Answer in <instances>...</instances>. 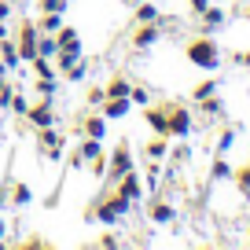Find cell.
Wrapping results in <instances>:
<instances>
[{
	"mask_svg": "<svg viewBox=\"0 0 250 250\" xmlns=\"http://www.w3.org/2000/svg\"><path fill=\"white\" fill-rule=\"evenodd\" d=\"M184 55H188V62H191V66H199V70H206V74L221 70V62H225V55H221V44L210 37V33H199V37H191V41L184 44Z\"/></svg>",
	"mask_w": 250,
	"mask_h": 250,
	"instance_id": "cell-1",
	"label": "cell"
},
{
	"mask_svg": "<svg viewBox=\"0 0 250 250\" xmlns=\"http://www.w3.org/2000/svg\"><path fill=\"white\" fill-rule=\"evenodd\" d=\"M129 213H133V203H129V199H122L118 191H107V195H100V199L92 203L88 221H100L103 228H114V225H122Z\"/></svg>",
	"mask_w": 250,
	"mask_h": 250,
	"instance_id": "cell-2",
	"label": "cell"
},
{
	"mask_svg": "<svg viewBox=\"0 0 250 250\" xmlns=\"http://www.w3.org/2000/svg\"><path fill=\"white\" fill-rule=\"evenodd\" d=\"M195 133V114L184 103H169V140H188Z\"/></svg>",
	"mask_w": 250,
	"mask_h": 250,
	"instance_id": "cell-3",
	"label": "cell"
},
{
	"mask_svg": "<svg viewBox=\"0 0 250 250\" xmlns=\"http://www.w3.org/2000/svg\"><path fill=\"white\" fill-rule=\"evenodd\" d=\"M129 169H136V158H133V147L122 140V144L107 155V169H103V177H107V180H118L122 173H129Z\"/></svg>",
	"mask_w": 250,
	"mask_h": 250,
	"instance_id": "cell-4",
	"label": "cell"
},
{
	"mask_svg": "<svg viewBox=\"0 0 250 250\" xmlns=\"http://www.w3.org/2000/svg\"><path fill=\"white\" fill-rule=\"evenodd\" d=\"M114 191H118V195H122V199H129V203H133V206H140L144 199H147V188H144V177H140V173H136V169L122 173V177L114 180Z\"/></svg>",
	"mask_w": 250,
	"mask_h": 250,
	"instance_id": "cell-5",
	"label": "cell"
},
{
	"mask_svg": "<svg viewBox=\"0 0 250 250\" xmlns=\"http://www.w3.org/2000/svg\"><path fill=\"white\" fill-rule=\"evenodd\" d=\"M37 151H41V158H48V162H59V158L66 155V140L55 133V125L37 129Z\"/></svg>",
	"mask_w": 250,
	"mask_h": 250,
	"instance_id": "cell-6",
	"label": "cell"
},
{
	"mask_svg": "<svg viewBox=\"0 0 250 250\" xmlns=\"http://www.w3.org/2000/svg\"><path fill=\"white\" fill-rule=\"evenodd\" d=\"M144 122H147V129L155 136H169V103H147Z\"/></svg>",
	"mask_w": 250,
	"mask_h": 250,
	"instance_id": "cell-7",
	"label": "cell"
},
{
	"mask_svg": "<svg viewBox=\"0 0 250 250\" xmlns=\"http://www.w3.org/2000/svg\"><path fill=\"white\" fill-rule=\"evenodd\" d=\"M158 41H162V19H158V22H136V33H133L136 52H151Z\"/></svg>",
	"mask_w": 250,
	"mask_h": 250,
	"instance_id": "cell-8",
	"label": "cell"
},
{
	"mask_svg": "<svg viewBox=\"0 0 250 250\" xmlns=\"http://www.w3.org/2000/svg\"><path fill=\"white\" fill-rule=\"evenodd\" d=\"M37 37H41L37 22H22V26H19L15 48H19V59H22V62H30L33 55H37Z\"/></svg>",
	"mask_w": 250,
	"mask_h": 250,
	"instance_id": "cell-9",
	"label": "cell"
},
{
	"mask_svg": "<svg viewBox=\"0 0 250 250\" xmlns=\"http://www.w3.org/2000/svg\"><path fill=\"white\" fill-rule=\"evenodd\" d=\"M22 122L33 125V129H48V125H55V107H52V100H41V96H37V103H30V110H26Z\"/></svg>",
	"mask_w": 250,
	"mask_h": 250,
	"instance_id": "cell-10",
	"label": "cell"
},
{
	"mask_svg": "<svg viewBox=\"0 0 250 250\" xmlns=\"http://www.w3.org/2000/svg\"><path fill=\"white\" fill-rule=\"evenodd\" d=\"M147 221H151V225H158V228L173 225V221H177V206L166 203V199H155V203H147Z\"/></svg>",
	"mask_w": 250,
	"mask_h": 250,
	"instance_id": "cell-11",
	"label": "cell"
},
{
	"mask_svg": "<svg viewBox=\"0 0 250 250\" xmlns=\"http://www.w3.org/2000/svg\"><path fill=\"white\" fill-rule=\"evenodd\" d=\"M129 110H133V100H129V96H118V100H103L100 103V114L107 118V122H122Z\"/></svg>",
	"mask_w": 250,
	"mask_h": 250,
	"instance_id": "cell-12",
	"label": "cell"
},
{
	"mask_svg": "<svg viewBox=\"0 0 250 250\" xmlns=\"http://www.w3.org/2000/svg\"><path fill=\"white\" fill-rule=\"evenodd\" d=\"M199 22H203V33H217V30H225L228 11H225V8H217V4H210V8L199 15Z\"/></svg>",
	"mask_w": 250,
	"mask_h": 250,
	"instance_id": "cell-13",
	"label": "cell"
},
{
	"mask_svg": "<svg viewBox=\"0 0 250 250\" xmlns=\"http://www.w3.org/2000/svg\"><path fill=\"white\" fill-rule=\"evenodd\" d=\"M81 136H92V140H107V118L96 110V114H88V118H81V129H78Z\"/></svg>",
	"mask_w": 250,
	"mask_h": 250,
	"instance_id": "cell-14",
	"label": "cell"
},
{
	"mask_svg": "<svg viewBox=\"0 0 250 250\" xmlns=\"http://www.w3.org/2000/svg\"><path fill=\"white\" fill-rule=\"evenodd\" d=\"M8 199H11V206H15V210H26V206L33 203V188L26 184V180H15V184H11V191H8Z\"/></svg>",
	"mask_w": 250,
	"mask_h": 250,
	"instance_id": "cell-15",
	"label": "cell"
},
{
	"mask_svg": "<svg viewBox=\"0 0 250 250\" xmlns=\"http://www.w3.org/2000/svg\"><path fill=\"white\" fill-rule=\"evenodd\" d=\"M232 169H235V166L228 162V155H217L210 162V184H225V180H232Z\"/></svg>",
	"mask_w": 250,
	"mask_h": 250,
	"instance_id": "cell-16",
	"label": "cell"
},
{
	"mask_svg": "<svg viewBox=\"0 0 250 250\" xmlns=\"http://www.w3.org/2000/svg\"><path fill=\"white\" fill-rule=\"evenodd\" d=\"M195 107L203 110V114L210 118V122H221V118L228 114V110H225V100H221L217 92H213V96H206V100H203V103H195Z\"/></svg>",
	"mask_w": 250,
	"mask_h": 250,
	"instance_id": "cell-17",
	"label": "cell"
},
{
	"mask_svg": "<svg viewBox=\"0 0 250 250\" xmlns=\"http://www.w3.org/2000/svg\"><path fill=\"white\" fill-rule=\"evenodd\" d=\"M235 140H239V125H228V129H221V133H217L213 151H217V155H228V151L235 147Z\"/></svg>",
	"mask_w": 250,
	"mask_h": 250,
	"instance_id": "cell-18",
	"label": "cell"
},
{
	"mask_svg": "<svg viewBox=\"0 0 250 250\" xmlns=\"http://www.w3.org/2000/svg\"><path fill=\"white\" fill-rule=\"evenodd\" d=\"M144 155H147V162H162V158H169V136H155V140H147Z\"/></svg>",
	"mask_w": 250,
	"mask_h": 250,
	"instance_id": "cell-19",
	"label": "cell"
},
{
	"mask_svg": "<svg viewBox=\"0 0 250 250\" xmlns=\"http://www.w3.org/2000/svg\"><path fill=\"white\" fill-rule=\"evenodd\" d=\"M0 62H4L8 70H19V66H22V59H19V48H15V41H11V37L0 41Z\"/></svg>",
	"mask_w": 250,
	"mask_h": 250,
	"instance_id": "cell-20",
	"label": "cell"
},
{
	"mask_svg": "<svg viewBox=\"0 0 250 250\" xmlns=\"http://www.w3.org/2000/svg\"><path fill=\"white\" fill-rule=\"evenodd\" d=\"M55 44H59V48H81V33H78V26H66V22H62L59 30H55Z\"/></svg>",
	"mask_w": 250,
	"mask_h": 250,
	"instance_id": "cell-21",
	"label": "cell"
},
{
	"mask_svg": "<svg viewBox=\"0 0 250 250\" xmlns=\"http://www.w3.org/2000/svg\"><path fill=\"white\" fill-rule=\"evenodd\" d=\"M129 88H133V81L118 74V78H110L107 85H103V92H107V100H118V96H129Z\"/></svg>",
	"mask_w": 250,
	"mask_h": 250,
	"instance_id": "cell-22",
	"label": "cell"
},
{
	"mask_svg": "<svg viewBox=\"0 0 250 250\" xmlns=\"http://www.w3.org/2000/svg\"><path fill=\"white\" fill-rule=\"evenodd\" d=\"M232 184H235V191H239L243 199H250V162L239 166V169H232Z\"/></svg>",
	"mask_w": 250,
	"mask_h": 250,
	"instance_id": "cell-23",
	"label": "cell"
},
{
	"mask_svg": "<svg viewBox=\"0 0 250 250\" xmlns=\"http://www.w3.org/2000/svg\"><path fill=\"white\" fill-rule=\"evenodd\" d=\"M33 92H37L41 100H52V96L59 92V78H33Z\"/></svg>",
	"mask_w": 250,
	"mask_h": 250,
	"instance_id": "cell-24",
	"label": "cell"
},
{
	"mask_svg": "<svg viewBox=\"0 0 250 250\" xmlns=\"http://www.w3.org/2000/svg\"><path fill=\"white\" fill-rule=\"evenodd\" d=\"M30 66H33V78H59V74H55V62L44 59V55H33Z\"/></svg>",
	"mask_w": 250,
	"mask_h": 250,
	"instance_id": "cell-25",
	"label": "cell"
},
{
	"mask_svg": "<svg viewBox=\"0 0 250 250\" xmlns=\"http://www.w3.org/2000/svg\"><path fill=\"white\" fill-rule=\"evenodd\" d=\"M78 155L85 158V166H88L92 158L103 155V140H92V136H85V140H81V147H78Z\"/></svg>",
	"mask_w": 250,
	"mask_h": 250,
	"instance_id": "cell-26",
	"label": "cell"
},
{
	"mask_svg": "<svg viewBox=\"0 0 250 250\" xmlns=\"http://www.w3.org/2000/svg\"><path fill=\"white\" fill-rule=\"evenodd\" d=\"M59 26H62V15H55V11H41V19H37L41 33H55Z\"/></svg>",
	"mask_w": 250,
	"mask_h": 250,
	"instance_id": "cell-27",
	"label": "cell"
},
{
	"mask_svg": "<svg viewBox=\"0 0 250 250\" xmlns=\"http://www.w3.org/2000/svg\"><path fill=\"white\" fill-rule=\"evenodd\" d=\"M55 52H59V44H55V33H41V37H37V55H44V59H55Z\"/></svg>",
	"mask_w": 250,
	"mask_h": 250,
	"instance_id": "cell-28",
	"label": "cell"
},
{
	"mask_svg": "<svg viewBox=\"0 0 250 250\" xmlns=\"http://www.w3.org/2000/svg\"><path fill=\"white\" fill-rule=\"evenodd\" d=\"M162 19V11L151 4V0H144V4H136V22H158Z\"/></svg>",
	"mask_w": 250,
	"mask_h": 250,
	"instance_id": "cell-29",
	"label": "cell"
},
{
	"mask_svg": "<svg viewBox=\"0 0 250 250\" xmlns=\"http://www.w3.org/2000/svg\"><path fill=\"white\" fill-rule=\"evenodd\" d=\"M213 92H217V81H213V78H206V81H199V85H195V88H191V103H203V100H206V96H213Z\"/></svg>",
	"mask_w": 250,
	"mask_h": 250,
	"instance_id": "cell-30",
	"label": "cell"
},
{
	"mask_svg": "<svg viewBox=\"0 0 250 250\" xmlns=\"http://www.w3.org/2000/svg\"><path fill=\"white\" fill-rule=\"evenodd\" d=\"M158 184H162V169H158V162H147V169H144V188H147V191H158Z\"/></svg>",
	"mask_w": 250,
	"mask_h": 250,
	"instance_id": "cell-31",
	"label": "cell"
},
{
	"mask_svg": "<svg viewBox=\"0 0 250 250\" xmlns=\"http://www.w3.org/2000/svg\"><path fill=\"white\" fill-rule=\"evenodd\" d=\"M85 74H88V62H85V59H78L74 66H66V70H62V78L70 81V85H78V81H85Z\"/></svg>",
	"mask_w": 250,
	"mask_h": 250,
	"instance_id": "cell-32",
	"label": "cell"
},
{
	"mask_svg": "<svg viewBox=\"0 0 250 250\" xmlns=\"http://www.w3.org/2000/svg\"><path fill=\"white\" fill-rule=\"evenodd\" d=\"M8 110H11V114H15V118H26V110H30V96H22V92H19V88H15V96H11Z\"/></svg>",
	"mask_w": 250,
	"mask_h": 250,
	"instance_id": "cell-33",
	"label": "cell"
},
{
	"mask_svg": "<svg viewBox=\"0 0 250 250\" xmlns=\"http://www.w3.org/2000/svg\"><path fill=\"white\" fill-rule=\"evenodd\" d=\"M169 158H173V169H180V166H188V162H191V147H188V144L173 147V144H169Z\"/></svg>",
	"mask_w": 250,
	"mask_h": 250,
	"instance_id": "cell-34",
	"label": "cell"
},
{
	"mask_svg": "<svg viewBox=\"0 0 250 250\" xmlns=\"http://www.w3.org/2000/svg\"><path fill=\"white\" fill-rule=\"evenodd\" d=\"M129 100H133V107H147V103H151V92H147L144 85H133V88H129Z\"/></svg>",
	"mask_w": 250,
	"mask_h": 250,
	"instance_id": "cell-35",
	"label": "cell"
},
{
	"mask_svg": "<svg viewBox=\"0 0 250 250\" xmlns=\"http://www.w3.org/2000/svg\"><path fill=\"white\" fill-rule=\"evenodd\" d=\"M85 100H88V107H100V103L107 100V92H103V85H92V88H88V96H85Z\"/></svg>",
	"mask_w": 250,
	"mask_h": 250,
	"instance_id": "cell-36",
	"label": "cell"
},
{
	"mask_svg": "<svg viewBox=\"0 0 250 250\" xmlns=\"http://www.w3.org/2000/svg\"><path fill=\"white\" fill-rule=\"evenodd\" d=\"M41 11H55V15H62L66 11V0H37Z\"/></svg>",
	"mask_w": 250,
	"mask_h": 250,
	"instance_id": "cell-37",
	"label": "cell"
},
{
	"mask_svg": "<svg viewBox=\"0 0 250 250\" xmlns=\"http://www.w3.org/2000/svg\"><path fill=\"white\" fill-rule=\"evenodd\" d=\"M96 247H122V239H118L114 232H103L100 239H96Z\"/></svg>",
	"mask_w": 250,
	"mask_h": 250,
	"instance_id": "cell-38",
	"label": "cell"
},
{
	"mask_svg": "<svg viewBox=\"0 0 250 250\" xmlns=\"http://www.w3.org/2000/svg\"><path fill=\"white\" fill-rule=\"evenodd\" d=\"M213 0H188V8H191V15H203L206 8H210Z\"/></svg>",
	"mask_w": 250,
	"mask_h": 250,
	"instance_id": "cell-39",
	"label": "cell"
},
{
	"mask_svg": "<svg viewBox=\"0 0 250 250\" xmlns=\"http://www.w3.org/2000/svg\"><path fill=\"white\" fill-rule=\"evenodd\" d=\"M232 59H235V66H243V70H250V52H235Z\"/></svg>",
	"mask_w": 250,
	"mask_h": 250,
	"instance_id": "cell-40",
	"label": "cell"
},
{
	"mask_svg": "<svg viewBox=\"0 0 250 250\" xmlns=\"http://www.w3.org/2000/svg\"><path fill=\"white\" fill-rule=\"evenodd\" d=\"M81 166H85V158H81L78 151H70V169H81Z\"/></svg>",
	"mask_w": 250,
	"mask_h": 250,
	"instance_id": "cell-41",
	"label": "cell"
},
{
	"mask_svg": "<svg viewBox=\"0 0 250 250\" xmlns=\"http://www.w3.org/2000/svg\"><path fill=\"white\" fill-rule=\"evenodd\" d=\"M0 19H4V22L11 19V4H8V0H0Z\"/></svg>",
	"mask_w": 250,
	"mask_h": 250,
	"instance_id": "cell-42",
	"label": "cell"
},
{
	"mask_svg": "<svg viewBox=\"0 0 250 250\" xmlns=\"http://www.w3.org/2000/svg\"><path fill=\"white\" fill-rule=\"evenodd\" d=\"M4 232H8V221L0 217V247H8V239H4Z\"/></svg>",
	"mask_w": 250,
	"mask_h": 250,
	"instance_id": "cell-43",
	"label": "cell"
},
{
	"mask_svg": "<svg viewBox=\"0 0 250 250\" xmlns=\"http://www.w3.org/2000/svg\"><path fill=\"white\" fill-rule=\"evenodd\" d=\"M4 37H11V30H8V22L0 19V41H4Z\"/></svg>",
	"mask_w": 250,
	"mask_h": 250,
	"instance_id": "cell-44",
	"label": "cell"
},
{
	"mask_svg": "<svg viewBox=\"0 0 250 250\" xmlns=\"http://www.w3.org/2000/svg\"><path fill=\"white\" fill-rule=\"evenodd\" d=\"M243 19H247V22H250V8H247V11H243Z\"/></svg>",
	"mask_w": 250,
	"mask_h": 250,
	"instance_id": "cell-45",
	"label": "cell"
},
{
	"mask_svg": "<svg viewBox=\"0 0 250 250\" xmlns=\"http://www.w3.org/2000/svg\"><path fill=\"white\" fill-rule=\"evenodd\" d=\"M66 4H74V0H66Z\"/></svg>",
	"mask_w": 250,
	"mask_h": 250,
	"instance_id": "cell-46",
	"label": "cell"
},
{
	"mask_svg": "<svg viewBox=\"0 0 250 250\" xmlns=\"http://www.w3.org/2000/svg\"><path fill=\"white\" fill-rule=\"evenodd\" d=\"M247 235H250V228H247Z\"/></svg>",
	"mask_w": 250,
	"mask_h": 250,
	"instance_id": "cell-47",
	"label": "cell"
},
{
	"mask_svg": "<svg viewBox=\"0 0 250 250\" xmlns=\"http://www.w3.org/2000/svg\"><path fill=\"white\" fill-rule=\"evenodd\" d=\"M0 114H4V110H0Z\"/></svg>",
	"mask_w": 250,
	"mask_h": 250,
	"instance_id": "cell-48",
	"label": "cell"
}]
</instances>
